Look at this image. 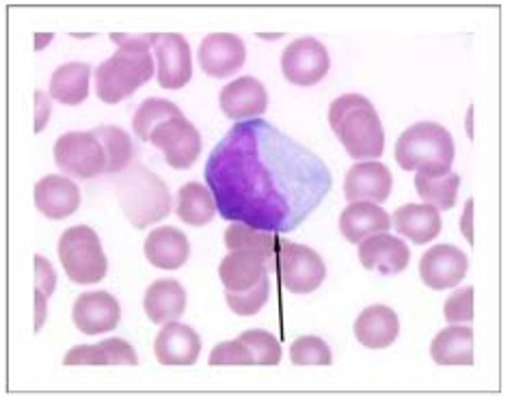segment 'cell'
Segmentation results:
<instances>
[{
    "label": "cell",
    "instance_id": "cell-1",
    "mask_svg": "<svg viewBox=\"0 0 512 410\" xmlns=\"http://www.w3.org/2000/svg\"><path fill=\"white\" fill-rule=\"evenodd\" d=\"M206 182L225 221L271 234L294 231L331 190L318 156L264 119L240 121L214 145Z\"/></svg>",
    "mask_w": 512,
    "mask_h": 410
},
{
    "label": "cell",
    "instance_id": "cell-2",
    "mask_svg": "<svg viewBox=\"0 0 512 410\" xmlns=\"http://www.w3.org/2000/svg\"><path fill=\"white\" fill-rule=\"evenodd\" d=\"M329 126L350 158L368 162L383 156V123L374 104L363 95L346 93L333 100L329 108Z\"/></svg>",
    "mask_w": 512,
    "mask_h": 410
},
{
    "label": "cell",
    "instance_id": "cell-3",
    "mask_svg": "<svg viewBox=\"0 0 512 410\" xmlns=\"http://www.w3.org/2000/svg\"><path fill=\"white\" fill-rule=\"evenodd\" d=\"M115 195L121 212L134 229H147L165 221L171 212V195L167 184L141 162L115 177Z\"/></svg>",
    "mask_w": 512,
    "mask_h": 410
},
{
    "label": "cell",
    "instance_id": "cell-4",
    "mask_svg": "<svg viewBox=\"0 0 512 410\" xmlns=\"http://www.w3.org/2000/svg\"><path fill=\"white\" fill-rule=\"evenodd\" d=\"M454 152L452 134L441 123L420 121L400 134L396 162L404 171L452 169Z\"/></svg>",
    "mask_w": 512,
    "mask_h": 410
},
{
    "label": "cell",
    "instance_id": "cell-5",
    "mask_svg": "<svg viewBox=\"0 0 512 410\" xmlns=\"http://www.w3.org/2000/svg\"><path fill=\"white\" fill-rule=\"evenodd\" d=\"M154 76V59L150 50L119 48L113 57L98 65L96 93L104 104H119L139 91Z\"/></svg>",
    "mask_w": 512,
    "mask_h": 410
},
{
    "label": "cell",
    "instance_id": "cell-6",
    "mask_svg": "<svg viewBox=\"0 0 512 410\" xmlns=\"http://www.w3.org/2000/svg\"><path fill=\"white\" fill-rule=\"evenodd\" d=\"M57 253L67 279L78 285L100 283L109 272V259L102 251L100 236L87 225L65 229Z\"/></svg>",
    "mask_w": 512,
    "mask_h": 410
},
{
    "label": "cell",
    "instance_id": "cell-7",
    "mask_svg": "<svg viewBox=\"0 0 512 410\" xmlns=\"http://www.w3.org/2000/svg\"><path fill=\"white\" fill-rule=\"evenodd\" d=\"M275 268L281 285L290 294H312L327 279L322 257L305 244L279 238Z\"/></svg>",
    "mask_w": 512,
    "mask_h": 410
},
{
    "label": "cell",
    "instance_id": "cell-8",
    "mask_svg": "<svg viewBox=\"0 0 512 410\" xmlns=\"http://www.w3.org/2000/svg\"><path fill=\"white\" fill-rule=\"evenodd\" d=\"M147 143L158 147L169 167L178 171L191 169L201 154V134L180 108L156 123Z\"/></svg>",
    "mask_w": 512,
    "mask_h": 410
},
{
    "label": "cell",
    "instance_id": "cell-9",
    "mask_svg": "<svg viewBox=\"0 0 512 410\" xmlns=\"http://www.w3.org/2000/svg\"><path fill=\"white\" fill-rule=\"evenodd\" d=\"M55 162L65 175L78 177V180H93L98 175H106L109 169L106 149L93 130L59 136L55 143Z\"/></svg>",
    "mask_w": 512,
    "mask_h": 410
},
{
    "label": "cell",
    "instance_id": "cell-10",
    "mask_svg": "<svg viewBox=\"0 0 512 410\" xmlns=\"http://www.w3.org/2000/svg\"><path fill=\"white\" fill-rule=\"evenodd\" d=\"M281 361V344L275 335L262 328L245 331L234 341L214 346L208 363L214 365H277Z\"/></svg>",
    "mask_w": 512,
    "mask_h": 410
},
{
    "label": "cell",
    "instance_id": "cell-11",
    "mask_svg": "<svg viewBox=\"0 0 512 410\" xmlns=\"http://www.w3.org/2000/svg\"><path fill=\"white\" fill-rule=\"evenodd\" d=\"M331 59L325 44L314 37H301L281 54V72L296 87H314L329 74Z\"/></svg>",
    "mask_w": 512,
    "mask_h": 410
},
{
    "label": "cell",
    "instance_id": "cell-12",
    "mask_svg": "<svg viewBox=\"0 0 512 410\" xmlns=\"http://www.w3.org/2000/svg\"><path fill=\"white\" fill-rule=\"evenodd\" d=\"M158 85L163 89H182L193 78V54L180 33H160L154 46Z\"/></svg>",
    "mask_w": 512,
    "mask_h": 410
},
{
    "label": "cell",
    "instance_id": "cell-13",
    "mask_svg": "<svg viewBox=\"0 0 512 410\" xmlns=\"http://www.w3.org/2000/svg\"><path fill=\"white\" fill-rule=\"evenodd\" d=\"M201 72L210 78L234 76L247 61V46L234 33H210L199 46Z\"/></svg>",
    "mask_w": 512,
    "mask_h": 410
},
{
    "label": "cell",
    "instance_id": "cell-14",
    "mask_svg": "<svg viewBox=\"0 0 512 410\" xmlns=\"http://www.w3.org/2000/svg\"><path fill=\"white\" fill-rule=\"evenodd\" d=\"M469 259L452 244H437L420 259V277L430 290H452L467 275Z\"/></svg>",
    "mask_w": 512,
    "mask_h": 410
},
{
    "label": "cell",
    "instance_id": "cell-15",
    "mask_svg": "<svg viewBox=\"0 0 512 410\" xmlns=\"http://www.w3.org/2000/svg\"><path fill=\"white\" fill-rule=\"evenodd\" d=\"M394 177L383 162H357L348 169L344 195L350 203H385L392 195Z\"/></svg>",
    "mask_w": 512,
    "mask_h": 410
},
{
    "label": "cell",
    "instance_id": "cell-16",
    "mask_svg": "<svg viewBox=\"0 0 512 410\" xmlns=\"http://www.w3.org/2000/svg\"><path fill=\"white\" fill-rule=\"evenodd\" d=\"M221 111L234 121H251L266 113L268 93L258 78L240 76L229 82L219 93Z\"/></svg>",
    "mask_w": 512,
    "mask_h": 410
},
{
    "label": "cell",
    "instance_id": "cell-17",
    "mask_svg": "<svg viewBox=\"0 0 512 410\" xmlns=\"http://www.w3.org/2000/svg\"><path fill=\"white\" fill-rule=\"evenodd\" d=\"M268 262L264 257L251 253H229L219 264V277L225 285V300L240 298L258 287L268 279Z\"/></svg>",
    "mask_w": 512,
    "mask_h": 410
},
{
    "label": "cell",
    "instance_id": "cell-18",
    "mask_svg": "<svg viewBox=\"0 0 512 410\" xmlns=\"http://www.w3.org/2000/svg\"><path fill=\"white\" fill-rule=\"evenodd\" d=\"M72 320L80 333H109L121 320V307L109 292H85L74 300Z\"/></svg>",
    "mask_w": 512,
    "mask_h": 410
},
{
    "label": "cell",
    "instance_id": "cell-19",
    "mask_svg": "<svg viewBox=\"0 0 512 410\" xmlns=\"http://www.w3.org/2000/svg\"><path fill=\"white\" fill-rule=\"evenodd\" d=\"M35 205L48 221H63L80 208V188L65 175H46L35 184Z\"/></svg>",
    "mask_w": 512,
    "mask_h": 410
},
{
    "label": "cell",
    "instance_id": "cell-20",
    "mask_svg": "<svg viewBox=\"0 0 512 410\" xmlns=\"http://www.w3.org/2000/svg\"><path fill=\"white\" fill-rule=\"evenodd\" d=\"M359 262L368 270H379L383 275H398V272L407 270L411 251L402 238L376 234L359 244Z\"/></svg>",
    "mask_w": 512,
    "mask_h": 410
},
{
    "label": "cell",
    "instance_id": "cell-21",
    "mask_svg": "<svg viewBox=\"0 0 512 410\" xmlns=\"http://www.w3.org/2000/svg\"><path fill=\"white\" fill-rule=\"evenodd\" d=\"M154 354L160 365H195L201 354V339L191 326L171 322L156 335Z\"/></svg>",
    "mask_w": 512,
    "mask_h": 410
},
{
    "label": "cell",
    "instance_id": "cell-22",
    "mask_svg": "<svg viewBox=\"0 0 512 410\" xmlns=\"http://www.w3.org/2000/svg\"><path fill=\"white\" fill-rule=\"evenodd\" d=\"M400 320L392 307L372 305L363 309L355 320V337L361 346L372 350L389 348L398 339Z\"/></svg>",
    "mask_w": 512,
    "mask_h": 410
},
{
    "label": "cell",
    "instance_id": "cell-23",
    "mask_svg": "<svg viewBox=\"0 0 512 410\" xmlns=\"http://www.w3.org/2000/svg\"><path fill=\"white\" fill-rule=\"evenodd\" d=\"M389 227H392V216L376 203H348L340 214V231L350 244L387 234Z\"/></svg>",
    "mask_w": 512,
    "mask_h": 410
},
{
    "label": "cell",
    "instance_id": "cell-24",
    "mask_svg": "<svg viewBox=\"0 0 512 410\" xmlns=\"http://www.w3.org/2000/svg\"><path fill=\"white\" fill-rule=\"evenodd\" d=\"M143 251L147 262L160 270H180L191 255L188 238L175 227H158L145 238Z\"/></svg>",
    "mask_w": 512,
    "mask_h": 410
},
{
    "label": "cell",
    "instance_id": "cell-25",
    "mask_svg": "<svg viewBox=\"0 0 512 410\" xmlns=\"http://www.w3.org/2000/svg\"><path fill=\"white\" fill-rule=\"evenodd\" d=\"M143 309L154 324L178 322L186 311V290L173 279H158L147 287Z\"/></svg>",
    "mask_w": 512,
    "mask_h": 410
},
{
    "label": "cell",
    "instance_id": "cell-26",
    "mask_svg": "<svg viewBox=\"0 0 512 410\" xmlns=\"http://www.w3.org/2000/svg\"><path fill=\"white\" fill-rule=\"evenodd\" d=\"M392 223L400 236L413 244H426L441 234V214L433 205L407 203L394 212Z\"/></svg>",
    "mask_w": 512,
    "mask_h": 410
},
{
    "label": "cell",
    "instance_id": "cell-27",
    "mask_svg": "<svg viewBox=\"0 0 512 410\" xmlns=\"http://www.w3.org/2000/svg\"><path fill=\"white\" fill-rule=\"evenodd\" d=\"M430 357L437 365H474V328L461 324L443 328L430 344Z\"/></svg>",
    "mask_w": 512,
    "mask_h": 410
},
{
    "label": "cell",
    "instance_id": "cell-28",
    "mask_svg": "<svg viewBox=\"0 0 512 410\" xmlns=\"http://www.w3.org/2000/svg\"><path fill=\"white\" fill-rule=\"evenodd\" d=\"M137 352L126 339H104L93 346H76L67 350L63 365H137Z\"/></svg>",
    "mask_w": 512,
    "mask_h": 410
},
{
    "label": "cell",
    "instance_id": "cell-29",
    "mask_svg": "<svg viewBox=\"0 0 512 410\" xmlns=\"http://www.w3.org/2000/svg\"><path fill=\"white\" fill-rule=\"evenodd\" d=\"M415 188L426 205H433L439 212L452 210L456 205L458 188H461V175L452 169L417 171Z\"/></svg>",
    "mask_w": 512,
    "mask_h": 410
},
{
    "label": "cell",
    "instance_id": "cell-30",
    "mask_svg": "<svg viewBox=\"0 0 512 410\" xmlns=\"http://www.w3.org/2000/svg\"><path fill=\"white\" fill-rule=\"evenodd\" d=\"M89 63H65L50 78V98L63 106H78L89 98Z\"/></svg>",
    "mask_w": 512,
    "mask_h": 410
},
{
    "label": "cell",
    "instance_id": "cell-31",
    "mask_svg": "<svg viewBox=\"0 0 512 410\" xmlns=\"http://www.w3.org/2000/svg\"><path fill=\"white\" fill-rule=\"evenodd\" d=\"M175 212H178L180 221L191 227L208 225L214 214H217V201H214L210 188L199 182H186L178 190V199H175Z\"/></svg>",
    "mask_w": 512,
    "mask_h": 410
},
{
    "label": "cell",
    "instance_id": "cell-32",
    "mask_svg": "<svg viewBox=\"0 0 512 410\" xmlns=\"http://www.w3.org/2000/svg\"><path fill=\"white\" fill-rule=\"evenodd\" d=\"M279 236L271 231H260L242 223H232L225 229V246L229 253H251L275 264Z\"/></svg>",
    "mask_w": 512,
    "mask_h": 410
},
{
    "label": "cell",
    "instance_id": "cell-33",
    "mask_svg": "<svg viewBox=\"0 0 512 410\" xmlns=\"http://www.w3.org/2000/svg\"><path fill=\"white\" fill-rule=\"evenodd\" d=\"M106 149V158H109V169L106 175H119L124 173L134 158V145L130 141V134L119 126H100L93 130Z\"/></svg>",
    "mask_w": 512,
    "mask_h": 410
},
{
    "label": "cell",
    "instance_id": "cell-34",
    "mask_svg": "<svg viewBox=\"0 0 512 410\" xmlns=\"http://www.w3.org/2000/svg\"><path fill=\"white\" fill-rule=\"evenodd\" d=\"M57 287L55 268L44 255H35V331L39 333L44 328L48 309L46 303Z\"/></svg>",
    "mask_w": 512,
    "mask_h": 410
},
{
    "label": "cell",
    "instance_id": "cell-35",
    "mask_svg": "<svg viewBox=\"0 0 512 410\" xmlns=\"http://www.w3.org/2000/svg\"><path fill=\"white\" fill-rule=\"evenodd\" d=\"M178 104L160 98H147L139 104L132 117V130L141 141H150V132L160 119H165L169 113H173Z\"/></svg>",
    "mask_w": 512,
    "mask_h": 410
},
{
    "label": "cell",
    "instance_id": "cell-36",
    "mask_svg": "<svg viewBox=\"0 0 512 410\" xmlns=\"http://www.w3.org/2000/svg\"><path fill=\"white\" fill-rule=\"evenodd\" d=\"M290 359L294 365H331L333 354L327 341L314 335H305L290 346Z\"/></svg>",
    "mask_w": 512,
    "mask_h": 410
},
{
    "label": "cell",
    "instance_id": "cell-37",
    "mask_svg": "<svg viewBox=\"0 0 512 410\" xmlns=\"http://www.w3.org/2000/svg\"><path fill=\"white\" fill-rule=\"evenodd\" d=\"M443 316L450 324H469L474 320V287L467 285L456 290L443 307Z\"/></svg>",
    "mask_w": 512,
    "mask_h": 410
},
{
    "label": "cell",
    "instance_id": "cell-38",
    "mask_svg": "<svg viewBox=\"0 0 512 410\" xmlns=\"http://www.w3.org/2000/svg\"><path fill=\"white\" fill-rule=\"evenodd\" d=\"M119 48H130V50H150L156 46L160 39V33H143V35H111Z\"/></svg>",
    "mask_w": 512,
    "mask_h": 410
},
{
    "label": "cell",
    "instance_id": "cell-39",
    "mask_svg": "<svg viewBox=\"0 0 512 410\" xmlns=\"http://www.w3.org/2000/svg\"><path fill=\"white\" fill-rule=\"evenodd\" d=\"M35 106H37V123H35V132H42L46 128V123L50 119V113H52V106H50V100L48 95L44 91H35Z\"/></svg>",
    "mask_w": 512,
    "mask_h": 410
},
{
    "label": "cell",
    "instance_id": "cell-40",
    "mask_svg": "<svg viewBox=\"0 0 512 410\" xmlns=\"http://www.w3.org/2000/svg\"><path fill=\"white\" fill-rule=\"evenodd\" d=\"M471 212H474V199L467 201L463 221H461V231L465 234V238H467L469 242H474V231H471Z\"/></svg>",
    "mask_w": 512,
    "mask_h": 410
}]
</instances>
